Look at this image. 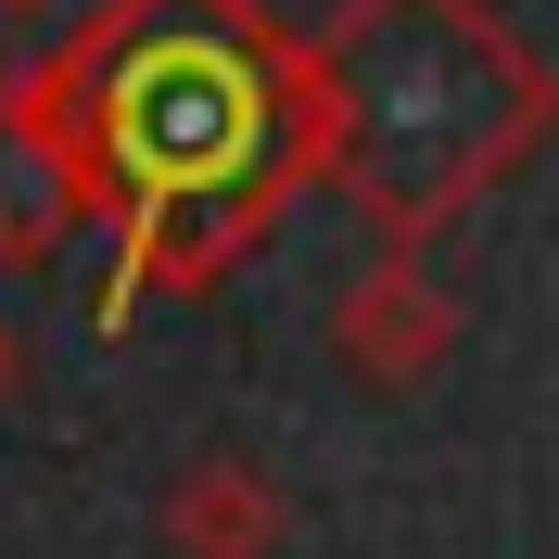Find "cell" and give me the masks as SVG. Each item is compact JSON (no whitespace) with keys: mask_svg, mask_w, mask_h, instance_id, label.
I'll list each match as a JSON object with an SVG mask.
<instances>
[{"mask_svg":"<svg viewBox=\"0 0 559 559\" xmlns=\"http://www.w3.org/2000/svg\"><path fill=\"white\" fill-rule=\"evenodd\" d=\"M26 103L51 115L103 242V331L216 293L293 191H318L306 38L267 0H90L26 51Z\"/></svg>","mask_w":559,"mask_h":559,"instance_id":"cell-1","label":"cell"},{"mask_svg":"<svg viewBox=\"0 0 559 559\" xmlns=\"http://www.w3.org/2000/svg\"><path fill=\"white\" fill-rule=\"evenodd\" d=\"M318 191H344L382 254L445 242L559 128V76L496 0H331L306 38Z\"/></svg>","mask_w":559,"mask_h":559,"instance_id":"cell-2","label":"cell"},{"mask_svg":"<svg viewBox=\"0 0 559 559\" xmlns=\"http://www.w3.org/2000/svg\"><path fill=\"white\" fill-rule=\"evenodd\" d=\"M331 356H344L356 382H382V394L432 382L457 356V293L419 267V254H369V267L331 293Z\"/></svg>","mask_w":559,"mask_h":559,"instance_id":"cell-3","label":"cell"},{"mask_svg":"<svg viewBox=\"0 0 559 559\" xmlns=\"http://www.w3.org/2000/svg\"><path fill=\"white\" fill-rule=\"evenodd\" d=\"M153 534H166V559H280V547H293V496L267 484V457L204 445V457L166 471Z\"/></svg>","mask_w":559,"mask_h":559,"instance_id":"cell-4","label":"cell"},{"mask_svg":"<svg viewBox=\"0 0 559 559\" xmlns=\"http://www.w3.org/2000/svg\"><path fill=\"white\" fill-rule=\"evenodd\" d=\"M90 242V204H76V166L51 115L26 103V64H0V267H51V254Z\"/></svg>","mask_w":559,"mask_h":559,"instance_id":"cell-5","label":"cell"},{"mask_svg":"<svg viewBox=\"0 0 559 559\" xmlns=\"http://www.w3.org/2000/svg\"><path fill=\"white\" fill-rule=\"evenodd\" d=\"M90 0H0V26H26V38H64Z\"/></svg>","mask_w":559,"mask_h":559,"instance_id":"cell-6","label":"cell"},{"mask_svg":"<svg viewBox=\"0 0 559 559\" xmlns=\"http://www.w3.org/2000/svg\"><path fill=\"white\" fill-rule=\"evenodd\" d=\"M13 394H26V331L0 318V407H13Z\"/></svg>","mask_w":559,"mask_h":559,"instance_id":"cell-7","label":"cell"}]
</instances>
